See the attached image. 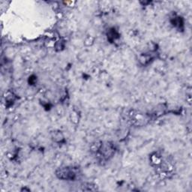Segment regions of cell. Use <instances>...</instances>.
I'll use <instances>...</instances> for the list:
<instances>
[{"instance_id": "cell-3", "label": "cell", "mask_w": 192, "mask_h": 192, "mask_svg": "<svg viewBox=\"0 0 192 192\" xmlns=\"http://www.w3.org/2000/svg\"><path fill=\"white\" fill-rule=\"evenodd\" d=\"M119 37V35L116 30L115 29H111L109 30L108 33V39L111 42H113V41H115L116 39H118Z\"/></svg>"}, {"instance_id": "cell-2", "label": "cell", "mask_w": 192, "mask_h": 192, "mask_svg": "<svg viewBox=\"0 0 192 192\" xmlns=\"http://www.w3.org/2000/svg\"><path fill=\"white\" fill-rule=\"evenodd\" d=\"M171 23H172L174 27L179 29H183V27H184V22H183L182 18L180 17H174L172 19V20H171Z\"/></svg>"}, {"instance_id": "cell-1", "label": "cell", "mask_w": 192, "mask_h": 192, "mask_svg": "<svg viewBox=\"0 0 192 192\" xmlns=\"http://www.w3.org/2000/svg\"><path fill=\"white\" fill-rule=\"evenodd\" d=\"M56 175L59 179H62V180H68L72 181L76 179L77 174L75 171L70 167H64V168H60L57 170L56 172Z\"/></svg>"}]
</instances>
